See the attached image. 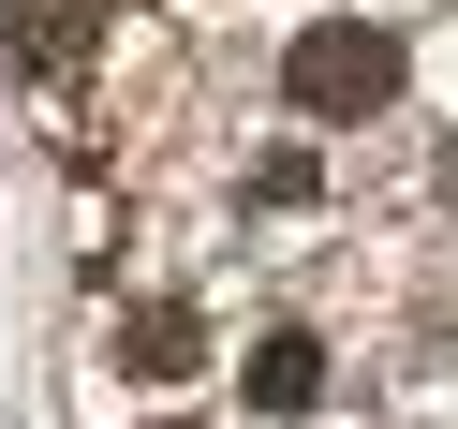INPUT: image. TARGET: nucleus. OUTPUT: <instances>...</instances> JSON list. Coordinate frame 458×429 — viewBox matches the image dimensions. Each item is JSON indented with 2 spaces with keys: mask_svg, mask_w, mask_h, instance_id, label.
Instances as JSON below:
<instances>
[{
  "mask_svg": "<svg viewBox=\"0 0 458 429\" xmlns=\"http://www.w3.org/2000/svg\"><path fill=\"white\" fill-rule=\"evenodd\" d=\"M281 90H296V119H369V104H399V30L340 15V30H310L281 60Z\"/></svg>",
  "mask_w": 458,
  "mask_h": 429,
  "instance_id": "nucleus-1",
  "label": "nucleus"
},
{
  "mask_svg": "<svg viewBox=\"0 0 458 429\" xmlns=\"http://www.w3.org/2000/svg\"><path fill=\"white\" fill-rule=\"evenodd\" d=\"M237 385H251V415H310V399H326V340H310V326H267Z\"/></svg>",
  "mask_w": 458,
  "mask_h": 429,
  "instance_id": "nucleus-2",
  "label": "nucleus"
},
{
  "mask_svg": "<svg viewBox=\"0 0 458 429\" xmlns=\"http://www.w3.org/2000/svg\"><path fill=\"white\" fill-rule=\"evenodd\" d=\"M0 45L45 74H74V45H89V0H0Z\"/></svg>",
  "mask_w": 458,
  "mask_h": 429,
  "instance_id": "nucleus-3",
  "label": "nucleus"
},
{
  "mask_svg": "<svg viewBox=\"0 0 458 429\" xmlns=\"http://www.w3.org/2000/svg\"><path fill=\"white\" fill-rule=\"evenodd\" d=\"M119 356H133V370H148V385H178V370H192V356H208V326H192V311H178V296H148V311H133V326H119Z\"/></svg>",
  "mask_w": 458,
  "mask_h": 429,
  "instance_id": "nucleus-4",
  "label": "nucleus"
},
{
  "mask_svg": "<svg viewBox=\"0 0 458 429\" xmlns=\"http://www.w3.org/2000/svg\"><path fill=\"white\" fill-rule=\"evenodd\" d=\"M251 193H267V208H310V193H326V163H310V149H267V163H251Z\"/></svg>",
  "mask_w": 458,
  "mask_h": 429,
  "instance_id": "nucleus-5",
  "label": "nucleus"
},
{
  "mask_svg": "<svg viewBox=\"0 0 458 429\" xmlns=\"http://www.w3.org/2000/svg\"><path fill=\"white\" fill-rule=\"evenodd\" d=\"M444 208H458V133H444Z\"/></svg>",
  "mask_w": 458,
  "mask_h": 429,
  "instance_id": "nucleus-6",
  "label": "nucleus"
}]
</instances>
